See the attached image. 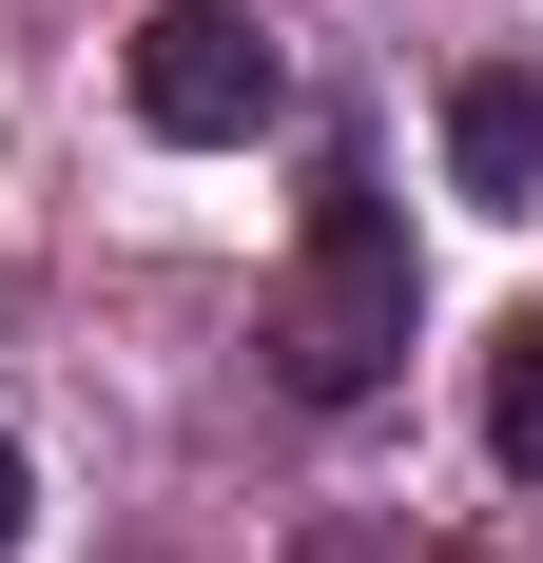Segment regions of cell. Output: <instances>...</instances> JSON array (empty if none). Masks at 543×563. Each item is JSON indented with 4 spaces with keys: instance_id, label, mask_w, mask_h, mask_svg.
I'll list each match as a JSON object with an SVG mask.
<instances>
[{
    "instance_id": "1",
    "label": "cell",
    "mask_w": 543,
    "mask_h": 563,
    "mask_svg": "<svg viewBox=\"0 0 543 563\" xmlns=\"http://www.w3.org/2000/svg\"><path fill=\"white\" fill-rule=\"evenodd\" d=\"M388 350H408V214H388L369 175H330L311 253H291V311H272V369L311 408H350V389H388Z\"/></svg>"
},
{
    "instance_id": "2",
    "label": "cell",
    "mask_w": 543,
    "mask_h": 563,
    "mask_svg": "<svg viewBox=\"0 0 543 563\" xmlns=\"http://www.w3.org/2000/svg\"><path fill=\"white\" fill-rule=\"evenodd\" d=\"M272 98H291V58H272L233 0H156V20H136V117H156V136L214 156V136H272Z\"/></svg>"
},
{
    "instance_id": "3",
    "label": "cell",
    "mask_w": 543,
    "mask_h": 563,
    "mask_svg": "<svg viewBox=\"0 0 543 563\" xmlns=\"http://www.w3.org/2000/svg\"><path fill=\"white\" fill-rule=\"evenodd\" d=\"M446 175H466L486 214H524L543 195V78H466V98H446Z\"/></svg>"
},
{
    "instance_id": "4",
    "label": "cell",
    "mask_w": 543,
    "mask_h": 563,
    "mask_svg": "<svg viewBox=\"0 0 543 563\" xmlns=\"http://www.w3.org/2000/svg\"><path fill=\"white\" fill-rule=\"evenodd\" d=\"M486 448H505V486H543V311L486 350Z\"/></svg>"
},
{
    "instance_id": "5",
    "label": "cell",
    "mask_w": 543,
    "mask_h": 563,
    "mask_svg": "<svg viewBox=\"0 0 543 563\" xmlns=\"http://www.w3.org/2000/svg\"><path fill=\"white\" fill-rule=\"evenodd\" d=\"M20 506H40V486H20V448H0V544H20Z\"/></svg>"
}]
</instances>
